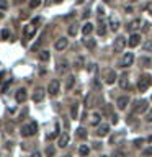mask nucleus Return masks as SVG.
Masks as SVG:
<instances>
[{
	"label": "nucleus",
	"instance_id": "obj_16",
	"mask_svg": "<svg viewBox=\"0 0 152 157\" xmlns=\"http://www.w3.org/2000/svg\"><path fill=\"white\" fill-rule=\"evenodd\" d=\"M144 111H147V101L146 100L137 101L136 108H134V113H144Z\"/></svg>",
	"mask_w": 152,
	"mask_h": 157
},
{
	"label": "nucleus",
	"instance_id": "obj_27",
	"mask_svg": "<svg viewBox=\"0 0 152 157\" xmlns=\"http://www.w3.org/2000/svg\"><path fill=\"white\" fill-rule=\"evenodd\" d=\"M100 120H101V115L100 113H93V115H92V124H98V123H100Z\"/></svg>",
	"mask_w": 152,
	"mask_h": 157
},
{
	"label": "nucleus",
	"instance_id": "obj_11",
	"mask_svg": "<svg viewBox=\"0 0 152 157\" xmlns=\"http://www.w3.org/2000/svg\"><path fill=\"white\" fill-rule=\"evenodd\" d=\"M67 44H69V41H67V38H59V39L56 41V44H54V48H56V51H64L67 48Z\"/></svg>",
	"mask_w": 152,
	"mask_h": 157
},
{
	"label": "nucleus",
	"instance_id": "obj_10",
	"mask_svg": "<svg viewBox=\"0 0 152 157\" xmlns=\"http://www.w3.org/2000/svg\"><path fill=\"white\" fill-rule=\"evenodd\" d=\"M26 98H28V93H26L25 88H20V90H16V93H15V100L18 101V103H23Z\"/></svg>",
	"mask_w": 152,
	"mask_h": 157
},
{
	"label": "nucleus",
	"instance_id": "obj_20",
	"mask_svg": "<svg viewBox=\"0 0 152 157\" xmlns=\"http://www.w3.org/2000/svg\"><path fill=\"white\" fill-rule=\"evenodd\" d=\"M119 87H121L123 90H128V87H129V82H128V75H121V77H119Z\"/></svg>",
	"mask_w": 152,
	"mask_h": 157
},
{
	"label": "nucleus",
	"instance_id": "obj_12",
	"mask_svg": "<svg viewBox=\"0 0 152 157\" xmlns=\"http://www.w3.org/2000/svg\"><path fill=\"white\" fill-rule=\"evenodd\" d=\"M69 141H71L69 133H62L61 136H59V141H57V144H59V147H66L67 144H69Z\"/></svg>",
	"mask_w": 152,
	"mask_h": 157
},
{
	"label": "nucleus",
	"instance_id": "obj_45",
	"mask_svg": "<svg viewBox=\"0 0 152 157\" xmlns=\"http://www.w3.org/2000/svg\"><path fill=\"white\" fill-rule=\"evenodd\" d=\"M103 2H110V0H103Z\"/></svg>",
	"mask_w": 152,
	"mask_h": 157
},
{
	"label": "nucleus",
	"instance_id": "obj_3",
	"mask_svg": "<svg viewBox=\"0 0 152 157\" xmlns=\"http://www.w3.org/2000/svg\"><path fill=\"white\" fill-rule=\"evenodd\" d=\"M116 72L113 71V69H105V72H103V80H105V84H108V85H111V84H115L116 82Z\"/></svg>",
	"mask_w": 152,
	"mask_h": 157
},
{
	"label": "nucleus",
	"instance_id": "obj_26",
	"mask_svg": "<svg viewBox=\"0 0 152 157\" xmlns=\"http://www.w3.org/2000/svg\"><path fill=\"white\" fill-rule=\"evenodd\" d=\"M79 152H80V156H82V157H87V156H88V152H90V149H88V146L82 144L80 149H79Z\"/></svg>",
	"mask_w": 152,
	"mask_h": 157
},
{
	"label": "nucleus",
	"instance_id": "obj_2",
	"mask_svg": "<svg viewBox=\"0 0 152 157\" xmlns=\"http://www.w3.org/2000/svg\"><path fill=\"white\" fill-rule=\"evenodd\" d=\"M152 85V77L151 75H142L137 82V88L139 92H147V88Z\"/></svg>",
	"mask_w": 152,
	"mask_h": 157
},
{
	"label": "nucleus",
	"instance_id": "obj_30",
	"mask_svg": "<svg viewBox=\"0 0 152 157\" xmlns=\"http://www.w3.org/2000/svg\"><path fill=\"white\" fill-rule=\"evenodd\" d=\"M124 137V133H119V134H116V136H113L111 137V144H116L118 139H123Z\"/></svg>",
	"mask_w": 152,
	"mask_h": 157
},
{
	"label": "nucleus",
	"instance_id": "obj_37",
	"mask_svg": "<svg viewBox=\"0 0 152 157\" xmlns=\"http://www.w3.org/2000/svg\"><path fill=\"white\" fill-rule=\"evenodd\" d=\"M146 120H147L149 123H152V108L149 110V111H147V116H146Z\"/></svg>",
	"mask_w": 152,
	"mask_h": 157
},
{
	"label": "nucleus",
	"instance_id": "obj_41",
	"mask_svg": "<svg viewBox=\"0 0 152 157\" xmlns=\"http://www.w3.org/2000/svg\"><path fill=\"white\" fill-rule=\"evenodd\" d=\"M113 156H115V157H124V154H123V152H115Z\"/></svg>",
	"mask_w": 152,
	"mask_h": 157
},
{
	"label": "nucleus",
	"instance_id": "obj_18",
	"mask_svg": "<svg viewBox=\"0 0 152 157\" xmlns=\"http://www.w3.org/2000/svg\"><path fill=\"white\" fill-rule=\"evenodd\" d=\"M96 33H98L100 36H105V35H107V23L101 20V18H100V23H98V28H96Z\"/></svg>",
	"mask_w": 152,
	"mask_h": 157
},
{
	"label": "nucleus",
	"instance_id": "obj_8",
	"mask_svg": "<svg viewBox=\"0 0 152 157\" xmlns=\"http://www.w3.org/2000/svg\"><path fill=\"white\" fill-rule=\"evenodd\" d=\"M141 44V35L139 33H132L131 36H129V39H128V46L129 48H136V46Z\"/></svg>",
	"mask_w": 152,
	"mask_h": 157
},
{
	"label": "nucleus",
	"instance_id": "obj_19",
	"mask_svg": "<svg viewBox=\"0 0 152 157\" xmlns=\"http://www.w3.org/2000/svg\"><path fill=\"white\" fill-rule=\"evenodd\" d=\"M92 31H93V25H92V23H85V25L82 26V35L88 36Z\"/></svg>",
	"mask_w": 152,
	"mask_h": 157
},
{
	"label": "nucleus",
	"instance_id": "obj_28",
	"mask_svg": "<svg viewBox=\"0 0 152 157\" xmlns=\"http://www.w3.org/2000/svg\"><path fill=\"white\" fill-rule=\"evenodd\" d=\"M139 62H141V66H142V67H149V66L152 64V61L149 59V57H142Z\"/></svg>",
	"mask_w": 152,
	"mask_h": 157
},
{
	"label": "nucleus",
	"instance_id": "obj_29",
	"mask_svg": "<svg viewBox=\"0 0 152 157\" xmlns=\"http://www.w3.org/2000/svg\"><path fill=\"white\" fill-rule=\"evenodd\" d=\"M144 52H151L152 54V41H147L144 44Z\"/></svg>",
	"mask_w": 152,
	"mask_h": 157
},
{
	"label": "nucleus",
	"instance_id": "obj_7",
	"mask_svg": "<svg viewBox=\"0 0 152 157\" xmlns=\"http://www.w3.org/2000/svg\"><path fill=\"white\" fill-rule=\"evenodd\" d=\"M35 35H36V26L35 25H26L25 28H23V38H25V39H31Z\"/></svg>",
	"mask_w": 152,
	"mask_h": 157
},
{
	"label": "nucleus",
	"instance_id": "obj_6",
	"mask_svg": "<svg viewBox=\"0 0 152 157\" xmlns=\"http://www.w3.org/2000/svg\"><path fill=\"white\" fill-rule=\"evenodd\" d=\"M59 88H61L59 80H52V82H49V85H48V93H49L51 97H56L57 93H59Z\"/></svg>",
	"mask_w": 152,
	"mask_h": 157
},
{
	"label": "nucleus",
	"instance_id": "obj_44",
	"mask_svg": "<svg viewBox=\"0 0 152 157\" xmlns=\"http://www.w3.org/2000/svg\"><path fill=\"white\" fill-rule=\"evenodd\" d=\"M31 157H41V154H39V152H33V156H31Z\"/></svg>",
	"mask_w": 152,
	"mask_h": 157
},
{
	"label": "nucleus",
	"instance_id": "obj_35",
	"mask_svg": "<svg viewBox=\"0 0 152 157\" xmlns=\"http://www.w3.org/2000/svg\"><path fill=\"white\" fill-rule=\"evenodd\" d=\"M46 154H48L49 157H52V156H54V147H52V146H49L48 149H46Z\"/></svg>",
	"mask_w": 152,
	"mask_h": 157
},
{
	"label": "nucleus",
	"instance_id": "obj_33",
	"mask_svg": "<svg viewBox=\"0 0 152 157\" xmlns=\"http://www.w3.org/2000/svg\"><path fill=\"white\" fill-rule=\"evenodd\" d=\"M8 8V2L7 0H0V10H7Z\"/></svg>",
	"mask_w": 152,
	"mask_h": 157
},
{
	"label": "nucleus",
	"instance_id": "obj_14",
	"mask_svg": "<svg viewBox=\"0 0 152 157\" xmlns=\"http://www.w3.org/2000/svg\"><path fill=\"white\" fill-rule=\"evenodd\" d=\"M128 103H129V97L123 95V97H119V98H118V101H116V107L119 108V110H124V108L128 107Z\"/></svg>",
	"mask_w": 152,
	"mask_h": 157
},
{
	"label": "nucleus",
	"instance_id": "obj_38",
	"mask_svg": "<svg viewBox=\"0 0 152 157\" xmlns=\"http://www.w3.org/2000/svg\"><path fill=\"white\" fill-rule=\"evenodd\" d=\"M80 64H83V57H79L75 61V67H80Z\"/></svg>",
	"mask_w": 152,
	"mask_h": 157
},
{
	"label": "nucleus",
	"instance_id": "obj_5",
	"mask_svg": "<svg viewBox=\"0 0 152 157\" xmlns=\"http://www.w3.org/2000/svg\"><path fill=\"white\" fill-rule=\"evenodd\" d=\"M134 64V54L132 52H124L121 57V67H129Z\"/></svg>",
	"mask_w": 152,
	"mask_h": 157
},
{
	"label": "nucleus",
	"instance_id": "obj_39",
	"mask_svg": "<svg viewBox=\"0 0 152 157\" xmlns=\"http://www.w3.org/2000/svg\"><path fill=\"white\" fill-rule=\"evenodd\" d=\"M144 156H152V147H149V149H146V151H144Z\"/></svg>",
	"mask_w": 152,
	"mask_h": 157
},
{
	"label": "nucleus",
	"instance_id": "obj_49",
	"mask_svg": "<svg viewBox=\"0 0 152 157\" xmlns=\"http://www.w3.org/2000/svg\"><path fill=\"white\" fill-rule=\"evenodd\" d=\"M132 2H134V0H132Z\"/></svg>",
	"mask_w": 152,
	"mask_h": 157
},
{
	"label": "nucleus",
	"instance_id": "obj_36",
	"mask_svg": "<svg viewBox=\"0 0 152 157\" xmlns=\"http://www.w3.org/2000/svg\"><path fill=\"white\" fill-rule=\"evenodd\" d=\"M67 69H69V66H67V62H62L61 67H59V72H66Z\"/></svg>",
	"mask_w": 152,
	"mask_h": 157
},
{
	"label": "nucleus",
	"instance_id": "obj_42",
	"mask_svg": "<svg viewBox=\"0 0 152 157\" xmlns=\"http://www.w3.org/2000/svg\"><path fill=\"white\" fill-rule=\"evenodd\" d=\"M142 142H144L142 139H136V141H134V144H136V146H141Z\"/></svg>",
	"mask_w": 152,
	"mask_h": 157
},
{
	"label": "nucleus",
	"instance_id": "obj_47",
	"mask_svg": "<svg viewBox=\"0 0 152 157\" xmlns=\"http://www.w3.org/2000/svg\"><path fill=\"white\" fill-rule=\"evenodd\" d=\"M0 18H2V13H0Z\"/></svg>",
	"mask_w": 152,
	"mask_h": 157
},
{
	"label": "nucleus",
	"instance_id": "obj_13",
	"mask_svg": "<svg viewBox=\"0 0 152 157\" xmlns=\"http://www.w3.org/2000/svg\"><path fill=\"white\" fill-rule=\"evenodd\" d=\"M44 90L43 88H36L35 90V93H33V101H36V103H39V101H43L44 100Z\"/></svg>",
	"mask_w": 152,
	"mask_h": 157
},
{
	"label": "nucleus",
	"instance_id": "obj_4",
	"mask_svg": "<svg viewBox=\"0 0 152 157\" xmlns=\"http://www.w3.org/2000/svg\"><path fill=\"white\" fill-rule=\"evenodd\" d=\"M128 41L123 38V36H118L116 39H115V43H113V51L115 52H123V49L126 48Z\"/></svg>",
	"mask_w": 152,
	"mask_h": 157
},
{
	"label": "nucleus",
	"instance_id": "obj_17",
	"mask_svg": "<svg viewBox=\"0 0 152 157\" xmlns=\"http://www.w3.org/2000/svg\"><path fill=\"white\" fill-rule=\"evenodd\" d=\"M110 30L111 31H118L119 30V21H118V18L116 16H111V18H110Z\"/></svg>",
	"mask_w": 152,
	"mask_h": 157
},
{
	"label": "nucleus",
	"instance_id": "obj_9",
	"mask_svg": "<svg viewBox=\"0 0 152 157\" xmlns=\"http://www.w3.org/2000/svg\"><path fill=\"white\" fill-rule=\"evenodd\" d=\"M108 133H110V124L105 123V124H100V126H98V129H96V136L105 137V136H108Z\"/></svg>",
	"mask_w": 152,
	"mask_h": 157
},
{
	"label": "nucleus",
	"instance_id": "obj_22",
	"mask_svg": "<svg viewBox=\"0 0 152 157\" xmlns=\"http://www.w3.org/2000/svg\"><path fill=\"white\" fill-rule=\"evenodd\" d=\"M71 116L74 118V120L79 118V105H77V103H74V105L71 107Z\"/></svg>",
	"mask_w": 152,
	"mask_h": 157
},
{
	"label": "nucleus",
	"instance_id": "obj_25",
	"mask_svg": "<svg viewBox=\"0 0 152 157\" xmlns=\"http://www.w3.org/2000/svg\"><path fill=\"white\" fill-rule=\"evenodd\" d=\"M83 44L88 48V49H95V39H90V38H87V39H83Z\"/></svg>",
	"mask_w": 152,
	"mask_h": 157
},
{
	"label": "nucleus",
	"instance_id": "obj_24",
	"mask_svg": "<svg viewBox=\"0 0 152 157\" xmlns=\"http://www.w3.org/2000/svg\"><path fill=\"white\" fill-rule=\"evenodd\" d=\"M49 57H51L49 51H39V61L46 62V61H49Z\"/></svg>",
	"mask_w": 152,
	"mask_h": 157
},
{
	"label": "nucleus",
	"instance_id": "obj_46",
	"mask_svg": "<svg viewBox=\"0 0 152 157\" xmlns=\"http://www.w3.org/2000/svg\"><path fill=\"white\" fill-rule=\"evenodd\" d=\"M56 2H62V0H56Z\"/></svg>",
	"mask_w": 152,
	"mask_h": 157
},
{
	"label": "nucleus",
	"instance_id": "obj_43",
	"mask_svg": "<svg viewBox=\"0 0 152 157\" xmlns=\"http://www.w3.org/2000/svg\"><path fill=\"white\" fill-rule=\"evenodd\" d=\"M88 16H90V12L87 10V12H85V13H83V18H88Z\"/></svg>",
	"mask_w": 152,
	"mask_h": 157
},
{
	"label": "nucleus",
	"instance_id": "obj_34",
	"mask_svg": "<svg viewBox=\"0 0 152 157\" xmlns=\"http://www.w3.org/2000/svg\"><path fill=\"white\" fill-rule=\"evenodd\" d=\"M8 36H10V31L8 30H2V39H8Z\"/></svg>",
	"mask_w": 152,
	"mask_h": 157
},
{
	"label": "nucleus",
	"instance_id": "obj_21",
	"mask_svg": "<svg viewBox=\"0 0 152 157\" xmlns=\"http://www.w3.org/2000/svg\"><path fill=\"white\" fill-rule=\"evenodd\" d=\"M74 84H75V77L74 75H69L66 80V90H71L72 87H74Z\"/></svg>",
	"mask_w": 152,
	"mask_h": 157
},
{
	"label": "nucleus",
	"instance_id": "obj_31",
	"mask_svg": "<svg viewBox=\"0 0 152 157\" xmlns=\"http://www.w3.org/2000/svg\"><path fill=\"white\" fill-rule=\"evenodd\" d=\"M41 5V0H31L30 2V8H38Z\"/></svg>",
	"mask_w": 152,
	"mask_h": 157
},
{
	"label": "nucleus",
	"instance_id": "obj_1",
	"mask_svg": "<svg viewBox=\"0 0 152 157\" xmlns=\"http://www.w3.org/2000/svg\"><path fill=\"white\" fill-rule=\"evenodd\" d=\"M21 136L23 137H30V136H35L36 133H38V124L35 121H31L30 124H25V126H21Z\"/></svg>",
	"mask_w": 152,
	"mask_h": 157
},
{
	"label": "nucleus",
	"instance_id": "obj_15",
	"mask_svg": "<svg viewBox=\"0 0 152 157\" xmlns=\"http://www.w3.org/2000/svg\"><path fill=\"white\" fill-rule=\"evenodd\" d=\"M141 25H142V21H141V18H134V20L129 23V26H128V30L131 31V33H134L136 30H139L141 28Z\"/></svg>",
	"mask_w": 152,
	"mask_h": 157
},
{
	"label": "nucleus",
	"instance_id": "obj_40",
	"mask_svg": "<svg viewBox=\"0 0 152 157\" xmlns=\"http://www.w3.org/2000/svg\"><path fill=\"white\" fill-rule=\"evenodd\" d=\"M142 30H144V31H149V23H142Z\"/></svg>",
	"mask_w": 152,
	"mask_h": 157
},
{
	"label": "nucleus",
	"instance_id": "obj_32",
	"mask_svg": "<svg viewBox=\"0 0 152 157\" xmlns=\"http://www.w3.org/2000/svg\"><path fill=\"white\" fill-rule=\"evenodd\" d=\"M77 134H79V137H82V139H85L87 137V131L83 129V128H79V133H77Z\"/></svg>",
	"mask_w": 152,
	"mask_h": 157
},
{
	"label": "nucleus",
	"instance_id": "obj_48",
	"mask_svg": "<svg viewBox=\"0 0 152 157\" xmlns=\"http://www.w3.org/2000/svg\"><path fill=\"white\" fill-rule=\"evenodd\" d=\"M101 157H105V156H101Z\"/></svg>",
	"mask_w": 152,
	"mask_h": 157
},
{
	"label": "nucleus",
	"instance_id": "obj_23",
	"mask_svg": "<svg viewBox=\"0 0 152 157\" xmlns=\"http://www.w3.org/2000/svg\"><path fill=\"white\" fill-rule=\"evenodd\" d=\"M77 33H79V25L77 23H72L69 26V36H77Z\"/></svg>",
	"mask_w": 152,
	"mask_h": 157
}]
</instances>
